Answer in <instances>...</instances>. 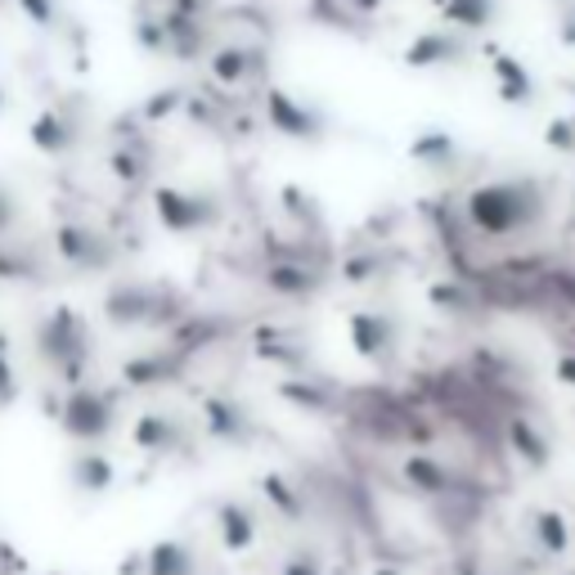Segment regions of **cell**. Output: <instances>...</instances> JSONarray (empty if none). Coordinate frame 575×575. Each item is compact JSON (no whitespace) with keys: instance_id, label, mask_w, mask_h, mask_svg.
<instances>
[{"instance_id":"obj_38","label":"cell","mask_w":575,"mask_h":575,"mask_svg":"<svg viewBox=\"0 0 575 575\" xmlns=\"http://www.w3.org/2000/svg\"><path fill=\"white\" fill-rule=\"evenodd\" d=\"M571 91H575V86H571ZM571 118H575V112H571Z\"/></svg>"},{"instance_id":"obj_19","label":"cell","mask_w":575,"mask_h":575,"mask_svg":"<svg viewBox=\"0 0 575 575\" xmlns=\"http://www.w3.org/2000/svg\"><path fill=\"white\" fill-rule=\"evenodd\" d=\"M428 301L436 306V311H445V315H477L481 311L477 288H468L464 279H436L428 288Z\"/></svg>"},{"instance_id":"obj_11","label":"cell","mask_w":575,"mask_h":575,"mask_svg":"<svg viewBox=\"0 0 575 575\" xmlns=\"http://www.w3.org/2000/svg\"><path fill=\"white\" fill-rule=\"evenodd\" d=\"M265 50L261 46H252V41H225L216 55H212V76L220 86H248V82H256V76L265 72Z\"/></svg>"},{"instance_id":"obj_5","label":"cell","mask_w":575,"mask_h":575,"mask_svg":"<svg viewBox=\"0 0 575 575\" xmlns=\"http://www.w3.org/2000/svg\"><path fill=\"white\" fill-rule=\"evenodd\" d=\"M55 256L72 271H86V275H99L118 261V243H112L99 225L91 220H59L55 225Z\"/></svg>"},{"instance_id":"obj_22","label":"cell","mask_w":575,"mask_h":575,"mask_svg":"<svg viewBox=\"0 0 575 575\" xmlns=\"http://www.w3.org/2000/svg\"><path fill=\"white\" fill-rule=\"evenodd\" d=\"M256 351L275 364H301V342L279 328H256Z\"/></svg>"},{"instance_id":"obj_7","label":"cell","mask_w":575,"mask_h":575,"mask_svg":"<svg viewBox=\"0 0 575 575\" xmlns=\"http://www.w3.org/2000/svg\"><path fill=\"white\" fill-rule=\"evenodd\" d=\"M59 423L68 436L76 441H104L118 423V405H112L108 392H95V387H72L68 400L59 405Z\"/></svg>"},{"instance_id":"obj_15","label":"cell","mask_w":575,"mask_h":575,"mask_svg":"<svg viewBox=\"0 0 575 575\" xmlns=\"http://www.w3.org/2000/svg\"><path fill=\"white\" fill-rule=\"evenodd\" d=\"M265 288L279 292V297H315L324 288V275L311 271L306 261H292V256H279L271 271H265Z\"/></svg>"},{"instance_id":"obj_27","label":"cell","mask_w":575,"mask_h":575,"mask_svg":"<svg viewBox=\"0 0 575 575\" xmlns=\"http://www.w3.org/2000/svg\"><path fill=\"white\" fill-rule=\"evenodd\" d=\"M220 530H225V540L235 544V549H243L248 540H252V517H248V508H239V504H229L225 513H220Z\"/></svg>"},{"instance_id":"obj_4","label":"cell","mask_w":575,"mask_h":575,"mask_svg":"<svg viewBox=\"0 0 575 575\" xmlns=\"http://www.w3.org/2000/svg\"><path fill=\"white\" fill-rule=\"evenodd\" d=\"M180 311V301L163 284H118L104 292V315L112 328H144L163 324Z\"/></svg>"},{"instance_id":"obj_6","label":"cell","mask_w":575,"mask_h":575,"mask_svg":"<svg viewBox=\"0 0 575 575\" xmlns=\"http://www.w3.org/2000/svg\"><path fill=\"white\" fill-rule=\"evenodd\" d=\"M265 122H271L275 135L297 140V144H320L324 131H328L324 108L297 99L288 86H271V91H265Z\"/></svg>"},{"instance_id":"obj_3","label":"cell","mask_w":575,"mask_h":575,"mask_svg":"<svg viewBox=\"0 0 575 575\" xmlns=\"http://www.w3.org/2000/svg\"><path fill=\"white\" fill-rule=\"evenodd\" d=\"M153 216L167 235H203V229L220 225L225 207L212 189H194V184H153Z\"/></svg>"},{"instance_id":"obj_2","label":"cell","mask_w":575,"mask_h":575,"mask_svg":"<svg viewBox=\"0 0 575 575\" xmlns=\"http://www.w3.org/2000/svg\"><path fill=\"white\" fill-rule=\"evenodd\" d=\"M36 351L41 360L63 378V382H82L91 364V324L76 306H55V311L36 324Z\"/></svg>"},{"instance_id":"obj_18","label":"cell","mask_w":575,"mask_h":575,"mask_svg":"<svg viewBox=\"0 0 575 575\" xmlns=\"http://www.w3.org/2000/svg\"><path fill=\"white\" fill-rule=\"evenodd\" d=\"M184 441V428L176 423L171 414H144L135 423V445L140 450H153V454H167Z\"/></svg>"},{"instance_id":"obj_21","label":"cell","mask_w":575,"mask_h":575,"mask_svg":"<svg viewBox=\"0 0 575 575\" xmlns=\"http://www.w3.org/2000/svg\"><path fill=\"white\" fill-rule=\"evenodd\" d=\"M72 486H82V490H108L112 486V464L104 454H95V450H86V454H76L72 458Z\"/></svg>"},{"instance_id":"obj_37","label":"cell","mask_w":575,"mask_h":575,"mask_svg":"<svg viewBox=\"0 0 575 575\" xmlns=\"http://www.w3.org/2000/svg\"><path fill=\"white\" fill-rule=\"evenodd\" d=\"M553 5H558V10H562V5H571V0H553Z\"/></svg>"},{"instance_id":"obj_12","label":"cell","mask_w":575,"mask_h":575,"mask_svg":"<svg viewBox=\"0 0 575 575\" xmlns=\"http://www.w3.org/2000/svg\"><path fill=\"white\" fill-rule=\"evenodd\" d=\"M490 76H494V95H500L504 104H513V108H522V104H530L535 95H540L535 72L508 50H490Z\"/></svg>"},{"instance_id":"obj_33","label":"cell","mask_w":575,"mask_h":575,"mask_svg":"<svg viewBox=\"0 0 575 575\" xmlns=\"http://www.w3.org/2000/svg\"><path fill=\"white\" fill-rule=\"evenodd\" d=\"M558 36H562V46H571V50H575V0L558 10Z\"/></svg>"},{"instance_id":"obj_35","label":"cell","mask_w":575,"mask_h":575,"mask_svg":"<svg viewBox=\"0 0 575 575\" xmlns=\"http://www.w3.org/2000/svg\"><path fill=\"white\" fill-rule=\"evenodd\" d=\"M382 5V0H347V10H356V14H373Z\"/></svg>"},{"instance_id":"obj_29","label":"cell","mask_w":575,"mask_h":575,"mask_svg":"<svg viewBox=\"0 0 575 575\" xmlns=\"http://www.w3.org/2000/svg\"><path fill=\"white\" fill-rule=\"evenodd\" d=\"M544 140H549V148H558V153H575V118H571V112H562V118H553V122L544 127Z\"/></svg>"},{"instance_id":"obj_17","label":"cell","mask_w":575,"mask_h":575,"mask_svg":"<svg viewBox=\"0 0 575 575\" xmlns=\"http://www.w3.org/2000/svg\"><path fill=\"white\" fill-rule=\"evenodd\" d=\"M108 167H112V176H118L122 184H148L153 180V148H148V140H122V144H112Z\"/></svg>"},{"instance_id":"obj_1","label":"cell","mask_w":575,"mask_h":575,"mask_svg":"<svg viewBox=\"0 0 575 575\" xmlns=\"http://www.w3.org/2000/svg\"><path fill=\"white\" fill-rule=\"evenodd\" d=\"M464 216L477 235L486 239H513L530 235L535 225H544L549 216V189L535 176H513V180H490L468 189Z\"/></svg>"},{"instance_id":"obj_25","label":"cell","mask_w":575,"mask_h":575,"mask_svg":"<svg viewBox=\"0 0 575 575\" xmlns=\"http://www.w3.org/2000/svg\"><path fill=\"white\" fill-rule=\"evenodd\" d=\"M284 207L292 212V220H301V225H311V229H320L324 220H320V203L311 199V194H301V184H284Z\"/></svg>"},{"instance_id":"obj_16","label":"cell","mask_w":575,"mask_h":575,"mask_svg":"<svg viewBox=\"0 0 575 575\" xmlns=\"http://www.w3.org/2000/svg\"><path fill=\"white\" fill-rule=\"evenodd\" d=\"M500 14H504L500 0H445L441 5V19L450 32H486L500 23Z\"/></svg>"},{"instance_id":"obj_28","label":"cell","mask_w":575,"mask_h":575,"mask_svg":"<svg viewBox=\"0 0 575 575\" xmlns=\"http://www.w3.org/2000/svg\"><path fill=\"white\" fill-rule=\"evenodd\" d=\"M405 477H409L414 486H423V490H441V486L450 481L445 468L432 464V458H409V464H405Z\"/></svg>"},{"instance_id":"obj_26","label":"cell","mask_w":575,"mask_h":575,"mask_svg":"<svg viewBox=\"0 0 575 575\" xmlns=\"http://www.w3.org/2000/svg\"><path fill=\"white\" fill-rule=\"evenodd\" d=\"M14 5H19V14H23L32 27H41V32L59 27V19H63V5H59V0H14Z\"/></svg>"},{"instance_id":"obj_8","label":"cell","mask_w":575,"mask_h":575,"mask_svg":"<svg viewBox=\"0 0 575 575\" xmlns=\"http://www.w3.org/2000/svg\"><path fill=\"white\" fill-rule=\"evenodd\" d=\"M82 135H86V112L72 104H46L27 127L32 148L46 153V158H68V153L82 144Z\"/></svg>"},{"instance_id":"obj_34","label":"cell","mask_w":575,"mask_h":575,"mask_svg":"<svg viewBox=\"0 0 575 575\" xmlns=\"http://www.w3.org/2000/svg\"><path fill=\"white\" fill-rule=\"evenodd\" d=\"M14 392H19V378H14L10 360H5V351H0V405L14 400Z\"/></svg>"},{"instance_id":"obj_13","label":"cell","mask_w":575,"mask_h":575,"mask_svg":"<svg viewBox=\"0 0 575 575\" xmlns=\"http://www.w3.org/2000/svg\"><path fill=\"white\" fill-rule=\"evenodd\" d=\"M203 428L216 436V441H248L252 432V418L239 400H229V396H207L203 400Z\"/></svg>"},{"instance_id":"obj_36","label":"cell","mask_w":575,"mask_h":575,"mask_svg":"<svg viewBox=\"0 0 575 575\" xmlns=\"http://www.w3.org/2000/svg\"><path fill=\"white\" fill-rule=\"evenodd\" d=\"M0 112H5V86H0Z\"/></svg>"},{"instance_id":"obj_9","label":"cell","mask_w":575,"mask_h":575,"mask_svg":"<svg viewBox=\"0 0 575 575\" xmlns=\"http://www.w3.org/2000/svg\"><path fill=\"white\" fill-rule=\"evenodd\" d=\"M347 337H351L356 356L369 364H392L400 351V324L387 311H356L347 320Z\"/></svg>"},{"instance_id":"obj_20","label":"cell","mask_w":575,"mask_h":575,"mask_svg":"<svg viewBox=\"0 0 575 575\" xmlns=\"http://www.w3.org/2000/svg\"><path fill=\"white\" fill-rule=\"evenodd\" d=\"M396 271V261L392 252H382V248H369V252H356L347 265H342V275H347L351 284H369V279H387Z\"/></svg>"},{"instance_id":"obj_23","label":"cell","mask_w":575,"mask_h":575,"mask_svg":"<svg viewBox=\"0 0 575 575\" xmlns=\"http://www.w3.org/2000/svg\"><path fill=\"white\" fill-rule=\"evenodd\" d=\"M513 445H517V454L526 458V464H535V468L549 464V441H544L540 428H530L526 418H517V423H513Z\"/></svg>"},{"instance_id":"obj_10","label":"cell","mask_w":575,"mask_h":575,"mask_svg":"<svg viewBox=\"0 0 575 575\" xmlns=\"http://www.w3.org/2000/svg\"><path fill=\"white\" fill-rule=\"evenodd\" d=\"M472 55V41L464 32H450V27H436V32H423L414 36L409 50H405V68L414 72H432V68H450V63H464Z\"/></svg>"},{"instance_id":"obj_30","label":"cell","mask_w":575,"mask_h":575,"mask_svg":"<svg viewBox=\"0 0 575 575\" xmlns=\"http://www.w3.org/2000/svg\"><path fill=\"white\" fill-rule=\"evenodd\" d=\"M292 405H301V409H328V396L320 392V387H311V382H284L279 387Z\"/></svg>"},{"instance_id":"obj_14","label":"cell","mask_w":575,"mask_h":575,"mask_svg":"<svg viewBox=\"0 0 575 575\" xmlns=\"http://www.w3.org/2000/svg\"><path fill=\"white\" fill-rule=\"evenodd\" d=\"M409 158L428 171H458L464 163V144H458L450 131H423L409 140Z\"/></svg>"},{"instance_id":"obj_24","label":"cell","mask_w":575,"mask_h":575,"mask_svg":"<svg viewBox=\"0 0 575 575\" xmlns=\"http://www.w3.org/2000/svg\"><path fill=\"white\" fill-rule=\"evenodd\" d=\"M41 256L36 252H14V248H0V279H41Z\"/></svg>"},{"instance_id":"obj_31","label":"cell","mask_w":575,"mask_h":575,"mask_svg":"<svg viewBox=\"0 0 575 575\" xmlns=\"http://www.w3.org/2000/svg\"><path fill=\"white\" fill-rule=\"evenodd\" d=\"M176 108H184V91H163V95H153L148 104H144V122H158V118H171Z\"/></svg>"},{"instance_id":"obj_32","label":"cell","mask_w":575,"mask_h":575,"mask_svg":"<svg viewBox=\"0 0 575 575\" xmlns=\"http://www.w3.org/2000/svg\"><path fill=\"white\" fill-rule=\"evenodd\" d=\"M14 220H19V199H14L10 184H0V239L14 229Z\"/></svg>"}]
</instances>
